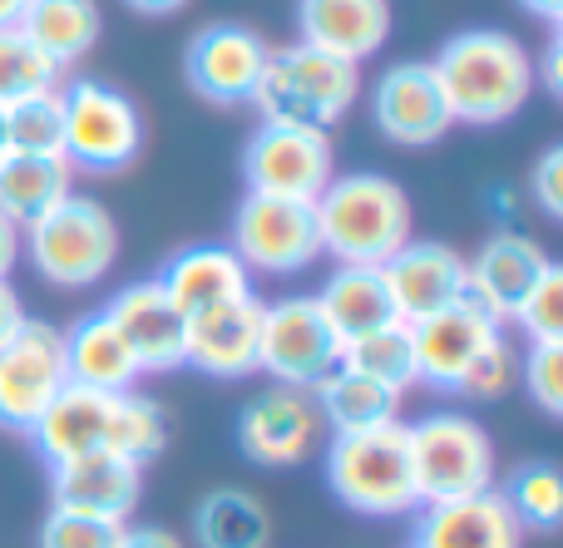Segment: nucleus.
Listing matches in <instances>:
<instances>
[{"label": "nucleus", "mask_w": 563, "mask_h": 548, "mask_svg": "<svg viewBox=\"0 0 563 548\" xmlns=\"http://www.w3.org/2000/svg\"><path fill=\"white\" fill-rule=\"evenodd\" d=\"M430 75L440 85L455 124H505L534 94V59L509 30H460L430 59Z\"/></svg>", "instance_id": "nucleus-1"}, {"label": "nucleus", "mask_w": 563, "mask_h": 548, "mask_svg": "<svg viewBox=\"0 0 563 548\" xmlns=\"http://www.w3.org/2000/svg\"><path fill=\"white\" fill-rule=\"evenodd\" d=\"M321 253L336 267H386L410 243V198L386 174H341L311 203Z\"/></svg>", "instance_id": "nucleus-2"}, {"label": "nucleus", "mask_w": 563, "mask_h": 548, "mask_svg": "<svg viewBox=\"0 0 563 548\" xmlns=\"http://www.w3.org/2000/svg\"><path fill=\"white\" fill-rule=\"evenodd\" d=\"M361 99V65L331 59L311 45H287L267 55V69L257 79L247 104L263 114V124H291V128H321L356 109Z\"/></svg>", "instance_id": "nucleus-3"}, {"label": "nucleus", "mask_w": 563, "mask_h": 548, "mask_svg": "<svg viewBox=\"0 0 563 548\" xmlns=\"http://www.w3.org/2000/svg\"><path fill=\"white\" fill-rule=\"evenodd\" d=\"M327 490L346 510L371 514V519H396L406 510H420L406 425L396 421V425H376V430H356V435H331Z\"/></svg>", "instance_id": "nucleus-4"}, {"label": "nucleus", "mask_w": 563, "mask_h": 548, "mask_svg": "<svg viewBox=\"0 0 563 548\" xmlns=\"http://www.w3.org/2000/svg\"><path fill=\"white\" fill-rule=\"evenodd\" d=\"M406 440H410V474H416L420 510L495 490V445H489L479 421L440 411L406 425Z\"/></svg>", "instance_id": "nucleus-5"}, {"label": "nucleus", "mask_w": 563, "mask_h": 548, "mask_svg": "<svg viewBox=\"0 0 563 548\" xmlns=\"http://www.w3.org/2000/svg\"><path fill=\"white\" fill-rule=\"evenodd\" d=\"M35 272L55 287H95L119 262V223L99 198L69 193L55 213L20 233Z\"/></svg>", "instance_id": "nucleus-6"}, {"label": "nucleus", "mask_w": 563, "mask_h": 548, "mask_svg": "<svg viewBox=\"0 0 563 548\" xmlns=\"http://www.w3.org/2000/svg\"><path fill=\"white\" fill-rule=\"evenodd\" d=\"M65 99V164L69 174H119L144 148V119L134 99L99 79H75Z\"/></svg>", "instance_id": "nucleus-7"}, {"label": "nucleus", "mask_w": 563, "mask_h": 548, "mask_svg": "<svg viewBox=\"0 0 563 548\" xmlns=\"http://www.w3.org/2000/svg\"><path fill=\"white\" fill-rule=\"evenodd\" d=\"M346 346L327 326L317 297H282L263 306V342H257V371H267L277 385L317 391L341 366Z\"/></svg>", "instance_id": "nucleus-8"}, {"label": "nucleus", "mask_w": 563, "mask_h": 548, "mask_svg": "<svg viewBox=\"0 0 563 548\" xmlns=\"http://www.w3.org/2000/svg\"><path fill=\"white\" fill-rule=\"evenodd\" d=\"M65 385V332L40 316H25V326L0 346V430L30 435V425Z\"/></svg>", "instance_id": "nucleus-9"}, {"label": "nucleus", "mask_w": 563, "mask_h": 548, "mask_svg": "<svg viewBox=\"0 0 563 548\" xmlns=\"http://www.w3.org/2000/svg\"><path fill=\"white\" fill-rule=\"evenodd\" d=\"M233 253L247 272L291 277L321 262V237L311 203H287V198L247 193L233 217Z\"/></svg>", "instance_id": "nucleus-10"}, {"label": "nucleus", "mask_w": 563, "mask_h": 548, "mask_svg": "<svg viewBox=\"0 0 563 548\" xmlns=\"http://www.w3.org/2000/svg\"><path fill=\"white\" fill-rule=\"evenodd\" d=\"M247 193L287 198V203H317L321 188L336 178L331 168V138L321 128L263 124L243 148Z\"/></svg>", "instance_id": "nucleus-11"}, {"label": "nucleus", "mask_w": 563, "mask_h": 548, "mask_svg": "<svg viewBox=\"0 0 563 548\" xmlns=\"http://www.w3.org/2000/svg\"><path fill=\"white\" fill-rule=\"evenodd\" d=\"M321 411L311 391H291V385H273V391L253 395L238 421V445L253 465L263 470H287L301 465L321 445Z\"/></svg>", "instance_id": "nucleus-12"}, {"label": "nucleus", "mask_w": 563, "mask_h": 548, "mask_svg": "<svg viewBox=\"0 0 563 548\" xmlns=\"http://www.w3.org/2000/svg\"><path fill=\"white\" fill-rule=\"evenodd\" d=\"M371 119L376 128L400 148H430L455 128L440 85L430 75V59H406L390 65L386 75L371 85Z\"/></svg>", "instance_id": "nucleus-13"}, {"label": "nucleus", "mask_w": 563, "mask_h": 548, "mask_svg": "<svg viewBox=\"0 0 563 548\" xmlns=\"http://www.w3.org/2000/svg\"><path fill=\"white\" fill-rule=\"evenodd\" d=\"M267 55L273 49L263 45V35L247 25H208L188 40V55H184V69H188V85L194 94H203L208 104H247L267 69Z\"/></svg>", "instance_id": "nucleus-14"}, {"label": "nucleus", "mask_w": 563, "mask_h": 548, "mask_svg": "<svg viewBox=\"0 0 563 548\" xmlns=\"http://www.w3.org/2000/svg\"><path fill=\"white\" fill-rule=\"evenodd\" d=\"M104 316L119 326V336L129 342V351H134V361L144 376H164V371L188 366V351H184L188 322H184V312L168 302L158 277L119 287V292L109 297Z\"/></svg>", "instance_id": "nucleus-15"}, {"label": "nucleus", "mask_w": 563, "mask_h": 548, "mask_svg": "<svg viewBox=\"0 0 563 548\" xmlns=\"http://www.w3.org/2000/svg\"><path fill=\"white\" fill-rule=\"evenodd\" d=\"M386 292L390 306H396V322L400 326H416L426 316L445 312V306L465 302V257L445 243H416L410 237L386 267Z\"/></svg>", "instance_id": "nucleus-16"}, {"label": "nucleus", "mask_w": 563, "mask_h": 548, "mask_svg": "<svg viewBox=\"0 0 563 548\" xmlns=\"http://www.w3.org/2000/svg\"><path fill=\"white\" fill-rule=\"evenodd\" d=\"M554 257L525 233H495L475 257L465 262V297L505 326L515 316V306L534 292V282L549 272Z\"/></svg>", "instance_id": "nucleus-17"}, {"label": "nucleus", "mask_w": 563, "mask_h": 548, "mask_svg": "<svg viewBox=\"0 0 563 548\" xmlns=\"http://www.w3.org/2000/svg\"><path fill=\"white\" fill-rule=\"evenodd\" d=\"M263 297L247 292L238 302H223L213 312L188 316L184 351L188 366H198L203 376L218 381H243L257 371V342H263Z\"/></svg>", "instance_id": "nucleus-18"}, {"label": "nucleus", "mask_w": 563, "mask_h": 548, "mask_svg": "<svg viewBox=\"0 0 563 548\" xmlns=\"http://www.w3.org/2000/svg\"><path fill=\"white\" fill-rule=\"evenodd\" d=\"M499 336V322H489L475 302H455L445 312L426 316L410 326V346H416V381L435 385V391H460L465 371L475 356Z\"/></svg>", "instance_id": "nucleus-19"}, {"label": "nucleus", "mask_w": 563, "mask_h": 548, "mask_svg": "<svg viewBox=\"0 0 563 548\" xmlns=\"http://www.w3.org/2000/svg\"><path fill=\"white\" fill-rule=\"evenodd\" d=\"M139 490H144V470L109 450L49 470V500H55V510L89 514V519L129 524V510L139 504Z\"/></svg>", "instance_id": "nucleus-20"}, {"label": "nucleus", "mask_w": 563, "mask_h": 548, "mask_svg": "<svg viewBox=\"0 0 563 548\" xmlns=\"http://www.w3.org/2000/svg\"><path fill=\"white\" fill-rule=\"evenodd\" d=\"M297 45L361 65L390 40V0H297Z\"/></svg>", "instance_id": "nucleus-21"}, {"label": "nucleus", "mask_w": 563, "mask_h": 548, "mask_svg": "<svg viewBox=\"0 0 563 548\" xmlns=\"http://www.w3.org/2000/svg\"><path fill=\"white\" fill-rule=\"evenodd\" d=\"M525 529L509 514L505 494L485 490L455 504H426L410 548H519Z\"/></svg>", "instance_id": "nucleus-22"}, {"label": "nucleus", "mask_w": 563, "mask_h": 548, "mask_svg": "<svg viewBox=\"0 0 563 548\" xmlns=\"http://www.w3.org/2000/svg\"><path fill=\"white\" fill-rule=\"evenodd\" d=\"M109 411H114V395L89 391V385H65V391L45 405V415L30 425V440L45 455L49 470L69 465V460H85V455L104 450Z\"/></svg>", "instance_id": "nucleus-23"}, {"label": "nucleus", "mask_w": 563, "mask_h": 548, "mask_svg": "<svg viewBox=\"0 0 563 548\" xmlns=\"http://www.w3.org/2000/svg\"><path fill=\"white\" fill-rule=\"evenodd\" d=\"M158 287L168 292V302L188 316L213 312L223 302H238V297L253 292V272L238 262L233 247H184L174 262L158 272Z\"/></svg>", "instance_id": "nucleus-24"}, {"label": "nucleus", "mask_w": 563, "mask_h": 548, "mask_svg": "<svg viewBox=\"0 0 563 548\" xmlns=\"http://www.w3.org/2000/svg\"><path fill=\"white\" fill-rule=\"evenodd\" d=\"M65 371H69V385H89V391H104V395L134 391V381L144 376L129 342L119 336V326L104 312L79 316L65 332Z\"/></svg>", "instance_id": "nucleus-25"}, {"label": "nucleus", "mask_w": 563, "mask_h": 548, "mask_svg": "<svg viewBox=\"0 0 563 548\" xmlns=\"http://www.w3.org/2000/svg\"><path fill=\"white\" fill-rule=\"evenodd\" d=\"M317 306L331 332L341 336V346H351V342H361V336L396 322V306H390L380 267H336V272L327 277V287L317 292Z\"/></svg>", "instance_id": "nucleus-26"}, {"label": "nucleus", "mask_w": 563, "mask_h": 548, "mask_svg": "<svg viewBox=\"0 0 563 548\" xmlns=\"http://www.w3.org/2000/svg\"><path fill=\"white\" fill-rule=\"evenodd\" d=\"M20 35L65 75L69 65L95 49L99 40V5L95 0H30L20 15Z\"/></svg>", "instance_id": "nucleus-27"}, {"label": "nucleus", "mask_w": 563, "mask_h": 548, "mask_svg": "<svg viewBox=\"0 0 563 548\" xmlns=\"http://www.w3.org/2000/svg\"><path fill=\"white\" fill-rule=\"evenodd\" d=\"M75 193V174L65 158H25L5 154L0 158V213L25 233L45 213H55L65 198Z\"/></svg>", "instance_id": "nucleus-28"}, {"label": "nucleus", "mask_w": 563, "mask_h": 548, "mask_svg": "<svg viewBox=\"0 0 563 548\" xmlns=\"http://www.w3.org/2000/svg\"><path fill=\"white\" fill-rule=\"evenodd\" d=\"M321 411V425H331V435H356V430H376V425H396L400 421V395L386 391L380 381L336 366L327 381L311 391Z\"/></svg>", "instance_id": "nucleus-29"}, {"label": "nucleus", "mask_w": 563, "mask_h": 548, "mask_svg": "<svg viewBox=\"0 0 563 548\" xmlns=\"http://www.w3.org/2000/svg\"><path fill=\"white\" fill-rule=\"evenodd\" d=\"M198 548H267L273 544V514L247 490H213L194 510Z\"/></svg>", "instance_id": "nucleus-30"}, {"label": "nucleus", "mask_w": 563, "mask_h": 548, "mask_svg": "<svg viewBox=\"0 0 563 548\" xmlns=\"http://www.w3.org/2000/svg\"><path fill=\"white\" fill-rule=\"evenodd\" d=\"M164 445H168V415H164V405L148 401V395H139V391L114 395L104 450L144 470V465H154L158 455H164Z\"/></svg>", "instance_id": "nucleus-31"}, {"label": "nucleus", "mask_w": 563, "mask_h": 548, "mask_svg": "<svg viewBox=\"0 0 563 548\" xmlns=\"http://www.w3.org/2000/svg\"><path fill=\"white\" fill-rule=\"evenodd\" d=\"M0 119H5V154L65 158V99H59V89L15 99L0 109Z\"/></svg>", "instance_id": "nucleus-32"}, {"label": "nucleus", "mask_w": 563, "mask_h": 548, "mask_svg": "<svg viewBox=\"0 0 563 548\" xmlns=\"http://www.w3.org/2000/svg\"><path fill=\"white\" fill-rule=\"evenodd\" d=\"M341 366H351V371L380 381L386 391L406 395L410 385H416V346H410V326L390 322V326H380V332L351 342L346 356H341Z\"/></svg>", "instance_id": "nucleus-33"}, {"label": "nucleus", "mask_w": 563, "mask_h": 548, "mask_svg": "<svg viewBox=\"0 0 563 548\" xmlns=\"http://www.w3.org/2000/svg\"><path fill=\"white\" fill-rule=\"evenodd\" d=\"M499 494H505L509 514L519 519V529L525 534H554L563 524V484H559L554 465H544V460L519 465Z\"/></svg>", "instance_id": "nucleus-34"}, {"label": "nucleus", "mask_w": 563, "mask_h": 548, "mask_svg": "<svg viewBox=\"0 0 563 548\" xmlns=\"http://www.w3.org/2000/svg\"><path fill=\"white\" fill-rule=\"evenodd\" d=\"M45 89H59V69L20 35V25L0 30V109Z\"/></svg>", "instance_id": "nucleus-35"}, {"label": "nucleus", "mask_w": 563, "mask_h": 548, "mask_svg": "<svg viewBox=\"0 0 563 548\" xmlns=\"http://www.w3.org/2000/svg\"><path fill=\"white\" fill-rule=\"evenodd\" d=\"M509 322L525 326V336L534 346L563 342V267L559 262H549V272L539 277L534 292L515 306V316H509Z\"/></svg>", "instance_id": "nucleus-36"}, {"label": "nucleus", "mask_w": 563, "mask_h": 548, "mask_svg": "<svg viewBox=\"0 0 563 548\" xmlns=\"http://www.w3.org/2000/svg\"><path fill=\"white\" fill-rule=\"evenodd\" d=\"M124 529H129V524L49 510L45 529H40V548H119V544H124Z\"/></svg>", "instance_id": "nucleus-37"}, {"label": "nucleus", "mask_w": 563, "mask_h": 548, "mask_svg": "<svg viewBox=\"0 0 563 548\" xmlns=\"http://www.w3.org/2000/svg\"><path fill=\"white\" fill-rule=\"evenodd\" d=\"M515 376H519L515 346H509L505 336H495V342H489L485 351L475 356V366L465 371V381H460V395H475V401H499V395L515 385Z\"/></svg>", "instance_id": "nucleus-38"}, {"label": "nucleus", "mask_w": 563, "mask_h": 548, "mask_svg": "<svg viewBox=\"0 0 563 548\" xmlns=\"http://www.w3.org/2000/svg\"><path fill=\"white\" fill-rule=\"evenodd\" d=\"M525 385L544 415H563V342L529 346L525 356Z\"/></svg>", "instance_id": "nucleus-39"}, {"label": "nucleus", "mask_w": 563, "mask_h": 548, "mask_svg": "<svg viewBox=\"0 0 563 548\" xmlns=\"http://www.w3.org/2000/svg\"><path fill=\"white\" fill-rule=\"evenodd\" d=\"M534 198L549 217H563V148H544V158L534 164Z\"/></svg>", "instance_id": "nucleus-40"}, {"label": "nucleus", "mask_w": 563, "mask_h": 548, "mask_svg": "<svg viewBox=\"0 0 563 548\" xmlns=\"http://www.w3.org/2000/svg\"><path fill=\"white\" fill-rule=\"evenodd\" d=\"M25 326V306H20V292L10 282H0V346Z\"/></svg>", "instance_id": "nucleus-41"}, {"label": "nucleus", "mask_w": 563, "mask_h": 548, "mask_svg": "<svg viewBox=\"0 0 563 548\" xmlns=\"http://www.w3.org/2000/svg\"><path fill=\"white\" fill-rule=\"evenodd\" d=\"M119 548H184V539L158 529V524H144V529H124V544Z\"/></svg>", "instance_id": "nucleus-42"}, {"label": "nucleus", "mask_w": 563, "mask_h": 548, "mask_svg": "<svg viewBox=\"0 0 563 548\" xmlns=\"http://www.w3.org/2000/svg\"><path fill=\"white\" fill-rule=\"evenodd\" d=\"M20 257V227L10 223L5 213H0V282H10V267H15Z\"/></svg>", "instance_id": "nucleus-43"}, {"label": "nucleus", "mask_w": 563, "mask_h": 548, "mask_svg": "<svg viewBox=\"0 0 563 548\" xmlns=\"http://www.w3.org/2000/svg\"><path fill=\"white\" fill-rule=\"evenodd\" d=\"M544 85L554 89V94H563V45H559V35L549 40V55H544Z\"/></svg>", "instance_id": "nucleus-44"}, {"label": "nucleus", "mask_w": 563, "mask_h": 548, "mask_svg": "<svg viewBox=\"0 0 563 548\" xmlns=\"http://www.w3.org/2000/svg\"><path fill=\"white\" fill-rule=\"evenodd\" d=\"M129 10H139V15H174V10H184L188 0H124Z\"/></svg>", "instance_id": "nucleus-45"}, {"label": "nucleus", "mask_w": 563, "mask_h": 548, "mask_svg": "<svg viewBox=\"0 0 563 548\" xmlns=\"http://www.w3.org/2000/svg\"><path fill=\"white\" fill-rule=\"evenodd\" d=\"M519 5H525L529 15L549 20V25H559V20H563V0H519Z\"/></svg>", "instance_id": "nucleus-46"}, {"label": "nucleus", "mask_w": 563, "mask_h": 548, "mask_svg": "<svg viewBox=\"0 0 563 548\" xmlns=\"http://www.w3.org/2000/svg\"><path fill=\"white\" fill-rule=\"evenodd\" d=\"M25 5H30V0H0V30L20 25V15H25Z\"/></svg>", "instance_id": "nucleus-47"}, {"label": "nucleus", "mask_w": 563, "mask_h": 548, "mask_svg": "<svg viewBox=\"0 0 563 548\" xmlns=\"http://www.w3.org/2000/svg\"><path fill=\"white\" fill-rule=\"evenodd\" d=\"M0 158H5V119H0Z\"/></svg>", "instance_id": "nucleus-48"}]
</instances>
